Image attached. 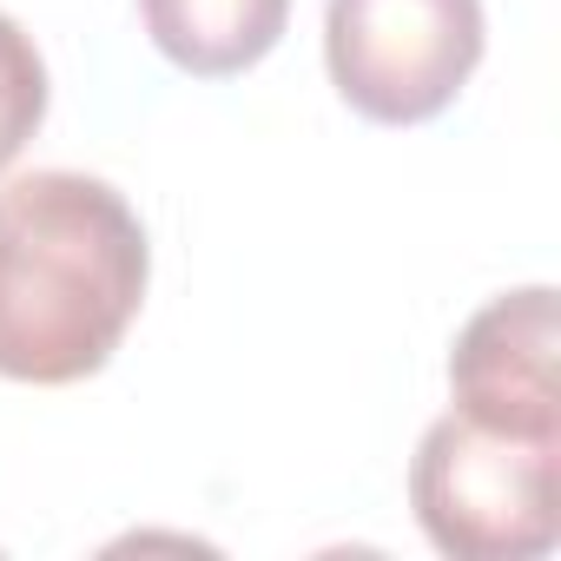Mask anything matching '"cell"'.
<instances>
[{"mask_svg": "<svg viewBox=\"0 0 561 561\" xmlns=\"http://www.w3.org/2000/svg\"><path fill=\"white\" fill-rule=\"evenodd\" d=\"M152 277L139 211L87 172H21L0 185V377L80 383L113 364Z\"/></svg>", "mask_w": 561, "mask_h": 561, "instance_id": "cell-1", "label": "cell"}, {"mask_svg": "<svg viewBox=\"0 0 561 561\" xmlns=\"http://www.w3.org/2000/svg\"><path fill=\"white\" fill-rule=\"evenodd\" d=\"M410 508L456 561H528L561 541V443L436 416L410 462Z\"/></svg>", "mask_w": 561, "mask_h": 561, "instance_id": "cell-2", "label": "cell"}, {"mask_svg": "<svg viewBox=\"0 0 561 561\" xmlns=\"http://www.w3.org/2000/svg\"><path fill=\"white\" fill-rule=\"evenodd\" d=\"M482 0H331L324 67L351 113L377 126L436 119L482 67Z\"/></svg>", "mask_w": 561, "mask_h": 561, "instance_id": "cell-3", "label": "cell"}, {"mask_svg": "<svg viewBox=\"0 0 561 561\" xmlns=\"http://www.w3.org/2000/svg\"><path fill=\"white\" fill-rule=\"evenodd\" d=\"M554 357H561V311H554L548 285L489 298L462 324V337L449 351L456 410L476 416V423L515 430V436H554L561 443V377H554Z\"/></svg>", "mask_w": 561, "mask_h": 561, "instance_id": "cell-4", "label": "cell"}, {"mask_svg": "<svg viewBox=\"0 0 561 561\" xmlns=\"http://www.w3.org/2000/svg\"><path fill=\"white\" fill-rule=\"evenodd\" d=\"M139 21L179 73L231 80L285 41L291 0H139Z\"/></svg>", "mask_w": 561, "mask_h": 561, "instance_id": "cell-5", "label": "cell"}, {"mask_svg": "<svg viewBox=\"0 0 561 561\" xmlns=\"http://www.w3.org/2000/svg\"><path fill=\"white\" fill-rule=\"evenodd\" d=\"M41 119H47V60L14 14H0V172L21 159Z\"/></svg>", "mask_w": 561, "mask_h": 561, "instance_id": "cell-6", "label": "cell"}]
</instances>
